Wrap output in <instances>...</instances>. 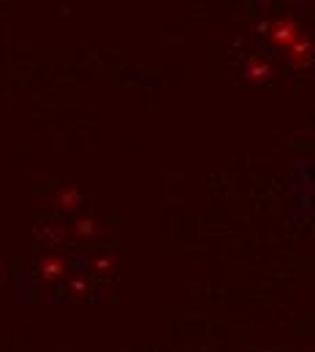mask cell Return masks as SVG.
Wrapping results in <instances>:
<instances>
[{
  "instance_id": "cell-1",
  "label": "cell",
  "mask_w": 315,
  "mask_h": 352,
  "mask_svg": "<svg viewBox=\"0 0 315 352\" xmlns=\"http://www.w3.org/2000/svg\"><path fill=\"white\" fill-rule=\"evenodd\" d=\"M299 33H302V25H299V19H296L294 14L277 16L270 28H267V38H270V44L277 46V49H285Z\"/></svg>"
},
{
  "instance_id": "cell-2",
  "label": "cell",
  "mask_w": 315,
  "mask_h": 352,
  "mask_svg": "<svg viewBox=\"0 0 315 352\" xmlns=\"http://www.w3.org/2000/svg\"><path fill=\"white\" fill-rule=\"evenodd\" d=\"M313 36L307 33V30H302L291 44L285 46V57H288V63L296 68V71H305L310 63H313Z\"/></svg>"
},
{
  "instance_id": "cell-3",
  "label": "cell",
  "mask_w": 315,
  "mask_h": 352,
  "mask_svg": "<svg viewBox=\"0 0 315 352\" xmlns=\"http://www.w3.org/2000/svg\"><path fill=\"white\" fill-rule=\"evenodd\" d=\"M49 204H52L54 209H63V212H77V209L82 206V192H79V187H74V184H63L60 190H54V192L49 195Z\"/></svg>"
},
{
  "instance_id": "cell-4",
  "label": "cell",
  "mask_w": 315,
  "mask_h": 352,
  "mask_svg": "<svg viewBox=\"0 0 315 352\" xmlns=\"http://www.w3.org/2000/svg\"><path fill=\"white\" fill-rule=\"evenodd\" d=\"M65 271H68V263H65V258L57 255V252H49V255H44V258L39 261V276H41L44 282H54V279L65 276Z\"/></svg>"
},
{
  "instance_id": "cell-5",
  "label": "cell",
  "mask_w": 315,
  "mask_h": 352,
  "mask_svg": "<svg viewBox=\"0 0 315 352\" xmlns=\"http://www.w3.org/2000/svg\"><path fill=\"white\" fill-rule=\"evenodd\" d=\"M71 233L77 239H106L109 236V225L92 220V217H79V220L71 225Z\"/></svg>"
},
{
  "instance_id": "cell-6",
  "label": "cell",
  "mask_w": 315,
  "mask_h": 352,
  "mask_svg": "<svg viewBox=\"0 0 315 352\" xmlns=\"http://www.w3.org/2000/svg\"><path fill=\"white\" fill-rule=\"evenodd\" d=\"M245 76L250 82H267L272 76V65L267 60H261V57H250L247 60V68H245Z\"/></svg>"
},
{
  "instance_id": "cell-7",
  "label": "cell",
  "mask_w": 315,
  "mask_h": 352,
  "mask_svg": "<svg viewBox=\"0 0 315 352\" xmlns=\"http://www.w3.org/2000/svg\"><path fill=\"white\" fill-rule=\"evenodd\" d=\"M39 236L44 239L46 244H57V241H63L68 236V230L63 225H57V222H44V225H39Z\"/></svg>"
},
{
  "instance_id": "cell-8",
  "label": "cell",
  "mask_w": 315,
  "mask_h": 352,
  "mask_svg": "<svg viewBox=\"0 0 315 352\" xmlns=\"http://www.w3.org/2000/svg\"><path fill=\"white\" fill-rule=\"evenodd\" d=\"M114 268H117V255H112V252H103L101 258L92 261V271H98V274H112Z\"/></svg>"
},
{
  "instance_id": "cell-9",
  "label": "cell",
  "mask_w": 315,
  "mask_h": 352,
  "mask_svg": "<svg viewBox=\"0 0 315 352\" xmlns=\"http://www.w3.org/2000/svg\"><path fill=\"white\" fill-rule=\"evenodd\" d=\"M88 290H90V282H88L85 274H77V276L71 279V285H68V293H71V296H82V293H88Z\"/></svg>"
}]
</instances>
